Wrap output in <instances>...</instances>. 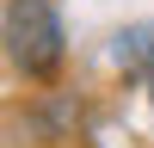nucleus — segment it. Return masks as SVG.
I'll use <instances>...</instances> for the list:
<instances>
[{
  "mask_svg": "<svg viewBox=\"0 0 154 148\" xmlns=\"http://www.w3.org/2000/svg\"><path fill=\"white\" fill-rule=\"evenodd\" d=\"M148 105H154V80H148Z\"/></svg>",
  "mask_w": 154,
  "mask_h": 148,
  "instance_id": "3",
  "label": "nucleus"
},
{
  "mask_svg": "<svg viewBox=\"0 0 154 148\" xmlns=\"http://www.w3.org/2000/svg\"><path fill=\"white\" fill-rule=\"evenodd\" d=\"M117 68L123 74H142V68H154V25H136V31H117Z\"/></svg>",
  "mask_w": 154,
  "mask_h": 148,
  "instance_id": "2",
  "label": "nucleus"
},
{
  "mask_svg": "<svg viewBox=\"0 0 154 148\" xmlns=\"http://www.w3.org/2000/svg\"><path fill=\"white\" fill-rule=\"evenodd\" d=\"M62 56H68V37L49 0H6V62L25 80H56Z\"/></svg>",
  "mask_w": 154,
  "mask_h": 148,
  "instance_id": "1",
  "label": "nucleus"
}]
</instances>
